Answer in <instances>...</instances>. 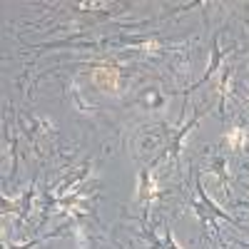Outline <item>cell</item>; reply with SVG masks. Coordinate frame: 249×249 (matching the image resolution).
Masks as SVG:
<instances>
[{
  "mask_svg": "<svg viewBox=\"0 0 249 249\" xmlns=\"http://www.w3.org/2000/svg\"><path fill=\"white\" fill-rule=\"evenodd\" d=\"M232 142H234V144L242 142V132H234V135H232Z\"/></svg>",
  "mask_w": 249,
  "mask_h": 249,
  "instance_id": "1",
  "label": "cell"
}]
</instances>
